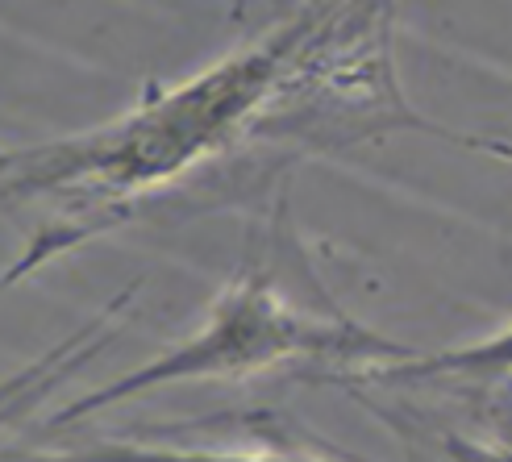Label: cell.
I'll return each instance as SVG.
<instances>
[{"mask_svg":"<svg viewBox=\"0 0 512 462\" xmlns=\"http://www.w3.org/2000/svg\"><path fill=\"white\" fill-rule=\"evenodd\" d=\"M446 446L454 462H512V433H500V438H450Z\"/></svg>","mask_w":512,"mask_h":462,"instance_id":"cell-5","label":"cell"},{"mask_svg":"<svg viewBox=\"0 0 512 462\" xmlns=\"http://www.w3.org/2000/svg\"><path fill=\"white\" fill-rule=\"evenodd\" d=\"M375 379H475V383H500L512 379V329L496 333L488 342L475 346H458V350H442L429 358H404L396 367H379L371 371Z\"/></svg>","mask_w":512,"mask_h":462,"instance_id":"cell-3","label":"cell"},{"mask_svg":"<svg viewBox=\"0 0 512 462\" xmlns=\"http://www.w3.org/2000/svg\"><path fill=\"white\" fill-rule=\"evenodd\" d=\"M313 25L317 9L300 13L179 88L150 92L138 109L92 134L9 150L5 196L34 200L80 192L92 204H113L171 184L175 175L234 142L254 113L279 88H288V71Z\"/></svg>","mask_w":512,"mask_h":462,"instance_id":"cell-1","label":"cell"},{"mask_svg":"<svg viewBox=\"0 0 512 462\" xmlns=\"http://www.w3.org/2000/svg\"><path fill=\"white\" fill-rule=\"evenodd\" d=\"M30 462H321L296 450H179V446H138V442H100L71 454H50Z\"/></svg>","mask_w":512,"mask_h":462,"instance_id":"cell-4","label":"cell"},{"mask_svg":"<svg viewBox=\"0 0 512 462\" xmlns=\"http://www.w3.org/2000/svg\"><path fill=\"white\" fill-rule=\"evenodd\" d=\"M284 358H346V363H354V358H413V354L354 321L304 317L263 275H246L217 300L213 317L204 321L196 338L179 342L175 350L159 354L155 363H146L67 404L55 417V425L92 417L100 408L142 396L150 388H163V383L209 379V375H250V371L284 363Z\"/></svg>","mask_w":512,"mask_h":462,"instance_id":"cell-2","label":"cell"}]
</instances>
